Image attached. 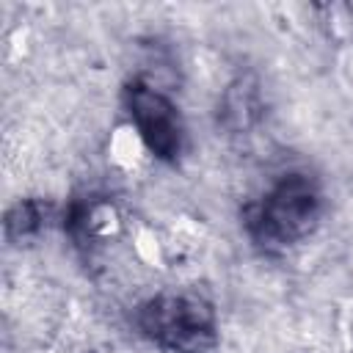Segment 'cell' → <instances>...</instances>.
Returning <instances> with one entry per match:
<instances>
[{
	"instance_id": "6da1fadb",
	"label": "cell",
	"mask_w": 353,
	"mask_h": 353,
	"mask_svg": "<svg viewBox=\"0 0 353 353\" xmlns=\"http://www.w3.org/2000/svg\"><path fill=\"white\" fill-rule=\"evenodd\" d=\"M323 185L309 171H284L240 212L248 240L262 254H284L314 234L323 218Z\"/></svg>"
},
{
	"instance_id": "7a4b0ae2",
	"label": "cell",
	"mask_w": 353,
	"mask_h": 353,
	"mask_svg": "<svg viewBox=\"0 0 353 353\" xmlns=\"http://www.w3.org/2000/svg\"><path fill=\"white\" fill-rule=\"evenodd\" d=\"M138 331L165 353H210L218 345V314L193 292H160L135 312Z\"/></svg>"
},
{
	"instance_id": "5b68a950",
	"label": "cell",
	"mask_w": 353,
	"mask_h": 353,
	"mask_svg": "<svg viewBox=\"0 0 353 353\" xmlns=\"http://www.w3.org/2000/svg\"><path fill=\"white\" fill-rule=\"evenodd\" d=\"M47 212H50V204L41 201V199H22L17 201L8 212H6V240L8 243H22V240H30L41 232V226L47 223Z\"/></svg>"
},
{
	"instance_id": "3957f363",
	"label": "cell",
	"mask_w": 353,
	"mask_h": 353,
	"mask_svg": "<svg viewBox=\"0 0 353 353\" xmlns=\"http://www.w3.org/2000/svg\"><path fill=\"white\" fill-rule=\"evenodd\" d=\"M121 99L149 154L163 163H176L185 152V121L179 108L141 77H132L124 85Z\"/></svg>"
},
{
	"instance_id": "277c9868",
	"label": "cell",
	"mask_w": 353,
	"mask_h": 353,
	"mask_svg": "<svg viewBox=\"0 0 353 353\" xmlns=\"http://www.w3.org/2000/svg\"><path fill=\"white\" fill-rule=\"evenodd\" d=\"M262 119V97L254 74H240L229 83L218 102V124L229 132H245Z\"/></svg>"
}]
</instances>
